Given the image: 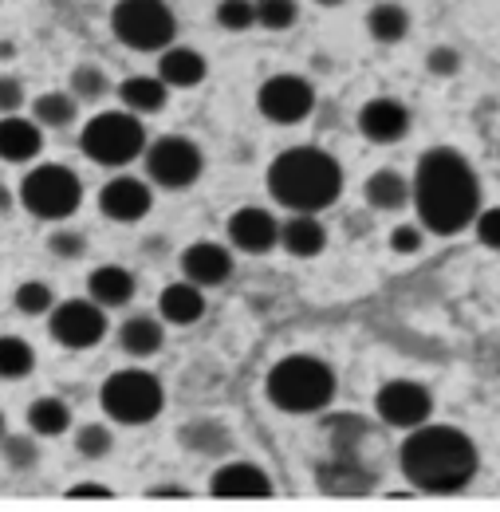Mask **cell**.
Instances as JSON below:
<instances>
[{"mask_svg":"<svg viewBox=\"0 0 500 512\" xmlns=\"http://www.w3.org/2000/svg\"><path fill=\"white\" fill-rule=\"evenodd\" d=\"M75 449H79L83 457H103V453H111V430H107V426H83V430L75 434Z\"/></svg>","mask_w":500,"mask_h":512,"instance_id":"836d02e7","label":"cell"},{"mask_svg":"<svg viewBox=\"0 0 500 512\" xmlns=\"http://www.w3.org/2000/svg\"><path fill=\"white\" fill-rule=\"evenodd\" d=\"M256 107L268 123H280V127H292L300 119H308L315 107V87L304 75H272L260 83L256 91Z\"/></svg>","mask_w":500,"mask_h":512,"instance_id":"8fae6325","label":"cell"},{"mask_svg":"<svg viewBox=\"0 0 500 512\" xmlns=\"http://www.w3.org/2000/svg\"><path fill=\"white\" fill-rule=\"evenodd\" d=\"M296 16H300L296 0H256V24L268 28V32H284V28H292Z\"/></svg>","mask_w":500,"mask_h":512,"instance_id":"4dcf8cb0","label":"cell"},{"mask_svg":"<svg viewBox=\"0 0 500 512\" xmlns=\"http://www.w3.org/2000/svg\"><path fill=\"white\" fill-rule=\"evenodd\" d=\"M205 56L193 48H162L158 75L166 79V87H197L205 79Z\"/></svg>","mask_w":500,"mask_h":512,"instance_id":"603a6c76","label":"cell"},{"mask_svg":"<svg viewBox=\"0 0 500 512\" xmlns=\"http://www.w3.org/2000/svg\"><path fill=\"white\" fill-rule=\"evenodd\" d=\"M205 170V158H201V146L178 138V134H166L158 138L154 146H146V174L162 186V190H186L201 178Z\"/></svg>","mask_w":500,"mask_h":512,"instance_id":"9c48e42d","label":"cell"},{"mask_svg":"<svg viewBox=\"0 0 500 512\" xmlns=\"http://www.w3.org/2000/svg\"><path fill=\"white\" fill-rule=\"evenodd\" d=\"M119 343H123L126 355H134V359H150V355L162 351L166 331H162V323L154 320V316H130V320L119 327Z\"/></svg>","mask_w":500,"mask_h":512,"instance_id":"cb8c5ba5","label":"cell"},{"mask_svg":"<svg viewBox=\"0 0 500 512\" xmlns=\"http://www.w3.org/2000/svg\"><path fill=\"white\" fill-rule=\"evenodd\" d=\"M367 201L375 209H402L410 201V182L398 170H375L367 178Z\"/></svg>","mask_w":500,"mask_h":512,"instance_id":"484cf974","label":"cell"},{"mask_svg":"<svg viewBox=\"0 0 500 512\" xmlns=\"http://www.w3.org/2000/svg\"><path fill=\"white\" fill-rule=\"evenodd\" d=\"M359 130H363V138L382 142V146L402 142L410 134V111H406V103H398L390 95H378L359 111Z\"/></svg>","mask_w":500,"mask_h":512,"instance_id":"9a60e30c","label":"cell"},{"mask_svg":"<svg viewBox=\"0 0 500 512\" xmlns=\"http://www.w3.org/2000/svg\"><path fill=\"white\" fill-rule=\"evenodd\" d=\"M20 201L40 221H67L83 201V182L75 178V170L44 162L20 182Z\"/></svg>","mask_w":500,"mask_h":512,"instance_id":"ba28073f","label":"cell"},{"mask_svg":"<svg viewBox=\"0 0 500 512\" xmlns=\"http://www.w3.org/2000/svg\"><path fill=\"white\" fill-rule=\"evenodd\" d=\"M48 249L56 256H83V237L79 233H52L48 237Z\"/></svg>","mask_w":500,"mask_h":512,"instance_id":"f35d334b","label":"cell"},{"mask_svg":"<svg viewBox=\"0 0 500 512\" xmlns=\"http://www.w3.org/2000/svg\"><path fill=\"white\" fill-rule=\"evenodd\" d=\"M182 272L197 288H217L233 276V253L217 241H197L182 253Z\"/></svg>","mask_w":500,"mask_h":512,"instance_id":"e0dca14e","label":"cell"},{"mask_svg":"<svg viewBox=\"0 0 500 512\" xmlns=\"http://www.w3.org/2000/svg\"><path fill=\"white\" fill-rule=\"evenodd\" d=\"M119 95H123L126 111H134V115H154V111L166 107L170 87H166L162 75H130L123 87H119Z\"/></svg>","mask_w":500,"mask_h":512,"instance_id":"7402d4cb","label":"cell"},{"mask_svg":"<svg viewBox=\"0 0 500 512\" xmlns=\"http://www.w3.org/2000/svg\"><path fill=\"white\" fill-rule=\"evenodd\" d=\"M16 308L24 312V316H48L52 308H56V296H52V288L48 284H40V280H24L20 288H16Z\"/></svg>","mask_w":500,"mask_h":512,"instance_id":"f546056e","label":"cell"},{"mask_svg":"<svg viewBox=\"0 0 500 512\" xmlns=\"http://www.w3.org/2000/svg\"><path fill=\"white\" fill-rule=\"evenodd\" d=\"M8 209H12V193L0 186V213H8Z\"/></svg>","mask_w":500,"mask_h":512,"instance_id":"7bdbcfd3","label":"cell"},{"mask_svg":"<svg viewBox=\"0 0 500 512\" xmlns=\"http://www.w3.org/2000/svg\"><path fill=\"white\" fill-rule=\"evenodd\" d=\"M217 24L229 32H245L256 24V4L252 0H221L217 4Z\"/></svg>","mask_w":500,"mask_h":512,"instance_id":"1f68e13d","label":"cell"},{"mask_svg":"<svg viewBox=\"0 0 500 512\" xmlns=\"http://www.w3.org/2000/svg\"><path fill=\"white\" fill-rule=\"evenodd\" d=\"M4 434H8V426H4V414H0V438H4Z\"/></svg>","mask_w":500,"mask_h":512,"instance_id":"f6af8a7d","label":"cell"},{"mask_svg":"<svg viewBox=\"0 0 500 512\" xmlns=\"http://www.w3.org/2000/svg\"><path fill=\"white\" fill-rule=\"evenodd\" d=\"M32 367H36L32 347H28L20 335H0V379L16 383V379H24Z\"/></svg>","mask_w":500,"mask_h":512,"instance_id":"83f0119b","label":"cell"},{"mask_svg":"<svg viewBox=\"0 0 500 512\" xmlns=\"http://www.w3.org/2000/svg\"><path fill=\"white\" fill-rule=\"evenodd\" d=\"M71 87H75V99H103L107 95V75L99 71V67L83 64L75 67V75H71Z\"/></svg>","mask_w":500,"mask_h":512,"instance_id":"d6a6232c","label":"cell"},{"mask_svg":"<svg viewBox=\"0 0 500 512\" xmlns=\"http://www.w3.org/2000/svg\"><path fill=\"white\" fill-rule=\"evenodd\" d=\"M79 146L91 162L115 170V166L134 162L138 154H146V127L134 119V111H103L83 127Z\"/></svg>","mask_w":500,"mask_h":512,"instance_id":"5b68a950","label":"cell"},{"mask_svg":"<svg viewBox=\"0 0 500 512\" xmlns=\"http://www.w3.org/2000/svg\"><path fill=\"white\" fill-rule=\"evenodd\" d=\"M410 201L418 209L422 229H430L438 237H453L477 221L481 182L457 150L438 146V150H426L418 158V170L410 182Z\"/></svg>","mask_w":500,"mask_h":512,"instance_id":"6da1fadb","label":"cell"},{"mask_svg":"<svg viewBox=\"0 0 500 512\" xmlns=\"http://www.w3.org/2000/svg\"><path fill=\"white\" fill-rule=\"evenodd\" d=\"M134 272L123 268V264H103V268H95L91 272V280H87V296L95 300V304H103V308H123L134 300Z\"/></svg>","mask_w":500,"mask_h":512,"instance_id":"d6986e66","label":"cell"},{"mask_svg":"<svg viewBox=\"0 0 500 512\" xmlns=\"http://www.w3.org/2000/svg\"><path fill=\"white\" fill-rule=\"evenodd\" d=\"M229 241L241 249V253L264 256L280 245V221L268 213V209H256V205H245L233 213L229 221Z\"/></svg>","mask_w":500,"mask_h":512,"instance_id":"5bb4252c","label":"cell"},{"mask_svg":"<svg viewBox=\"0 0 500 512\" xmlns=\"http://www.w3.org/2000/svg\"><path fill=\"white\" fill-rule=\"evenodd\" d=\"M67 497H71V501H111L115 493H111L107 485H71Z\"/></svg>","mask_w":500,"mask_h":512,"instance_id":"60d3db41","label":"cell"},{"mask_svg":"<svg viewBox=\"0 0 500 512\" xmlns=\"http://www.w3.org/2000/svg\"><path fill=\"white\" fill-rule=\"evenodd\" d=\"M48 331H52V339L60 347L87 351L107 335V312L91 296L87 300H63L48 312Z\"/></svg>","mask_w":500,"mask_h":512,"instance_id":"30bf717a","label":"cell"},{"mask_svg":"<svg viewBox=\"0 0 500 512\" xmlns=\"http://www.w3.org/2000/svg\"><path fill=\"white\" fill-rule=\"evenodd\" d=\"M28 426H32L36 434H44V438H56V434H63V430L71 426V410L63 406L60 398H40V402H32V410H28Z\"/></svg>","mask_w":500,"mask_h":512,"instance_id":"f1b7e54d","label":"cell"},{"mask_svg":"<svg viewBox=\"0 0 500 512\" xmlns=\"http://www.w3.org/2000/svg\"><path fill=\"white\" fill-rule=\"evenodd\" d=\"M264 390L284 414H315L335 398V371L315 355H288L268 371Z\"/></svg>","mask_w":500,"mask_h":512,"instance_id":"277c9868","label":"cell"},{"mask_svg":"<svg viewBox=\"0 0 500 512\" xmlns=\"http://www.w3.org/2000/svg\"><path fill=\"white\" fill-rule=\"evenodd\" d=\"M315 4H323V8H339L343 0H315Z\"/></svg>","mask_w":500,"mask_h":512,"instance_id":"ee69618b","label":"cell"},{"mask_svg":"<svg viewBox=\"0 0 500 512\" xmlns=\"http://www.w3.org/2000/svg\"><path fill=\"white\" fill-rule=\"evenodd\" d=\"M402 477L422 493H461L477 477V446L457 426L422 422L398 449Z\"/></svg>","mask_w":500,"mask_h":512,"instance_id":"7a4b0ae2","label":"cell"},{"mask_svg":"<svg viewBox=\"0 0 500 512\" xmlns=\"http://www.w3.org/2000/svg\"><path fill=\"white\" fill-rule=\"evenodd\" d=\"M40 150H44V134H40L36 123L16 119V115H4V119H0V158H4V162L24 166V162H32Z\"/></svg>","mask_w":500,"mask_h":512,"instance_id":"ac0fdd59","label":"cell"},{"mask_svg":"<svg viewBox=\"0 0 500 512\" xmlns=\"http://www.w3.org/2000/svg\"><path fill=\"white\" fill-rule=\"evenodd\" d=\"M111 32L134 52H162L174 44L178 20L166 0H119L111 8Z\"/></svg>","mask_w":500,"mask_h":512,"instance_id":"8992f818","label":"cell"},{"mask_svg":"<svg viewBox=\"0 0 500 512\" xmlns=\"http://www.w3.org/2000/svg\"><path fill=\"white\" fill-rule=\"evenodd\" d=\"M209 497L217 501H268L272 497V481L260 465L252 461H233V465H221L209 481Z\"/></svg>","mask_w":500,"mask_h":512,"instance_id":"4fadbf2b","label":"cell"},{"mask_svg":"<svg viewBox=\"0 0 500 512\" xmlns=\"http://www.w3.org/2000/svg\"><path fill=\"white\" fill-rule=\"evenodd\" d=\"M99 209L119 225H134L150 213V186L138 178H111L99 193Z\"/></svg>","mask_w":500,"mask_h":512,"instance_id":"2e32d148","label":"cell"},{"mask_svg":"<svg viewBox=\"0 0 500 512\" xmlns=\"http://www.w3.org/2000/svg\"><path fill=\"white\" fill-rule=\"evenodd\" d=\"M473 229H477V241H481L485 249L500 253V205L481 209V213H477V221H473Z\"/></svg>","mask_w":500,"mask_h":512,"instance_id":"e575fe53","label":"cell"},{"mask_svg":"<svg viewBox=\"0 0 500 512\" xmlns=\"http://www.w3.org/2000/svg\"><path fill=\"white\" fill-rule=\"evenodd\" d=\"M20 103H24V87H20L16 79L0 75V115H16Z\"/></svg>","mask_w":500,"mask_h":512,"instance_id":"74e56055","label":"cell"},{"mask_svg":"<svg viewBox=\"0 0 500 512\" xmlns=\"http://www.w3.org/2000/svg\"><path fill=\"white\" fill-rule=\"evenodd\" d=\"M367 32L375 36L378 44H398L410 32V12L402 4H394V0H382L367 12Z\"/></svg>","mask_w":500,"mask_h":512,"instance_id":"d4e9b609","label":"cell"},{"mask_svg":"<svg viewBox=\"0 0 500 512\" xmlns=\"http://www.w3.org/2000/svg\"><path fill=\"white\" fill-rule=\"evenodd\" d=\"M457 67H461V56L453 48H434L430 52V71L434 75H457Z\"/></svg>","mask_w":500,"mask_h":512,"instance_id":"ab89813d","label":"cell"},{"mask_svg":"<svg viewBox=\"0 0 500 512\" xmlns=\"http://www.w3.org/2000/svg\"><path fill=\"white\" fill-rule=\"evenodd\" d=\"M280 245L284 253L300 256V260H312L327 249V229L315 221L312 213H296L292 221L280 225Z\"/></svg>","mask_w":500,"mask_h":512,"instance_id":"44dd1931","label":"cell"},{"mask_svg":"<svg viewBox=\"0 0 500 512\" xmlns=\"http://www.w3.org/2000/svg\"><path fill=\"white\" fill-rule=\"evenodd\" d=\"M99 402H103L107 418H115L123 426H142V422L162 414L166 390H162V383L150 371H119V375H111L103 383Z\"/></svg>","mask_w":500,"mask_h":512,"instance_id":"52a82bcc","label":"cell"},{"mask_svg":"<svg viewBox=\"0 0 500 512\" xmlns=\"http://www.w3.org/2000/svg\"><path fill=\"white\" fill-rule=\"evenodd\" d=\"M375 410L386 426L414 430V426L430 422V414H434V394L422 383H414V379H390V383L378 386Z\"/></svg>","mask_w":500,"mask_h":512,"instance_id":"7c38bea8","label":"cell"},{"mask_svg":"<svg viewBox=\"0 0 500 512\" xmlns=\"http://www.w3.org/2000/svg\"><path fill=\"white\" fill-rule=\"evenodd\" d=\"M75 111H79V99L67 95V91H44V95L32 103V115H36V123H44V127H71V123H75Z\"/></svg>","mask_w":500,"mask_h":512,"instance_id":"4316f807","label":"cell"},{"mask_svg":"<svg viewBox=\"0 0 500 512\" xmlns=\"http://www.w3.org/2000/svg\"><path fill=\"white\" fill-rule=\"evenodd\" d=\"M158 316L166 323H178V327H189L205 316V292L193 284V280H178L162 292L158 300Z\"/></svg>","mask_w":500,"mask_h":512,"instance_id":"ffe728a7","label":"cell"},{"mask_svg":"<svg viewBox=\"0 0 500 512\" xmlns=\"http://www.w3.org/2000/svg\"><path fill=\"white\" fill-rule=\"evenodd\" d=\"M390 249L402 256L418 253V249H422V225H398V229L390 233Z\"/></svg>","mask_w":500,"mask_h":512,"instance_id":"8d00e7d4","label":"cell"},{"mask_svg":"<svg viewBox=\"0 0 500 512\" xmlns=\"http://www.w3.org/2000/svg\"><path fill=\"white\" fill-rule=\"evenodd\" d=\"M0 446H4V457H8V465H12V469H28V465L36 461V446H32V438L4 434V438H0Z\"/></svg>","mask_w":500,"mask_h":512,"instance_id":"d590c367","label":"cell"},{"mask_svg":"<svg viewBox=\"0 0 500 512\" xmlns=\"http://www.w3.org/2000/svg\"><path fill=\"white\" fill-rule=\"evenodd\" d=\"M146 497H154V501H158V497H162V501H182V497H189V493L186 489H150Z\"/></svg>","mask_w":500,"mask_h":512,"instance_id":"b9f144b4","label":"cell"},{"mask_svg":"<svg viewBox=\"0 0 500 512\" xmlns=\"http://www.w3.org/2000/svg\"><path fill=\"white\" fill-rule=\"evenodd\" d=\"M268 193L292 213H319L343 193V170L327 150L292 146L268 166Z\"/></svg>","mask_w":500,"mask_h":512,"instance_id":"3957f363","label":"cell"}]
</instances>
